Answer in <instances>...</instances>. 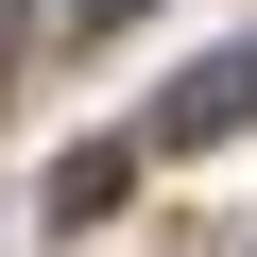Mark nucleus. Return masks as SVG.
<instances>
[{
	"label": "nucleus",
	"mask_w": 257,
	"mask_h": 257,
	"mask_svg": "<svg viewBox=\"0 0 257 257\" xmlns=\"http://www.w3.org/2000/svg\"><path fill=\"white\" fill-rule=\"evenodd\" d=\"M120 189H138V138H86V155H52V223H103Z\"/></svg>",
	"instance_id": "2"
},
{
	"label": "nucleus",
	"mask_w": 257,
	"mask_h": 257,
	"mask_svg": "<svg viewBox=\"0 0 257 257\" xmlns=\"http://www.w3.org/2000/svg\"><path fill=\"white\" fill-rule=\"evenodd\" d=\"M52 18H69V35H120V18H155V0H52Z\"/></svg>",
	"instance_id": "3"
},
{
	"label": "nucleus",
	"mask_w": 257,
	"mask_h": 257,
	"mask_svg": "<svg viewBox=\"0 0 257 257\" xmlns=\"http://www.w3.org/2000/svg\"><path fill=\"white\" fill-rule=\"evenodd\" d=\"M0 35H18V0H0Z\"/></svg>",
	"instance_id": "4"
},
{
	"label": "nucleus",
	"mask_w": 257,
	"mask_h": 257,
	"mask_svg": "<svg viewBox=\"0 0 257 257\" xmlns=\"http://www.w3.org/2000/svg\"><path fill=\"white\" fill-rule=\"evenodd\" d=\"M240 120H257V35H223V52H189V69L155 86L138 155H206V138H240Z\"/></svg>",
	"instance_id": "1"
}]
</instances>
